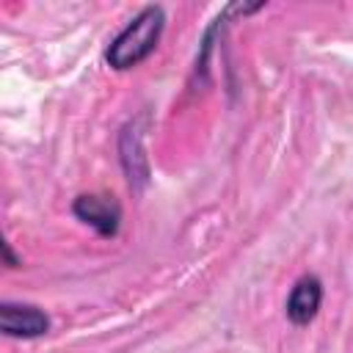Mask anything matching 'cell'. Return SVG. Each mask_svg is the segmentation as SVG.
Here are the masks:
<instances>
[{"label":"cell","mask_w":353,"mask_h":353,"mask_svg":"<svg viewBox=\"0 0 353 353\" xmlns=\"http://www.w3.org/2000/svg\"><path fill=\"white\" fill-rule=\"evenodd\" d=\"M163 8L160 6H146L108 47V63L113 69H132L138 66L160 41L163 33Z\"/></svg>","instance_id":"cell-1"},{"label":"cell","mask_w":353,"mask_h":353,"mask_svg":"<svg viewBox=\"0 0 353 353\" xmlns=\"http://www.w3.org/2000/svg\"><path fill=\"white\" fill-rule=\"evenodd\" d=\"M74 215L80 221H85L88 226H94L99 234L110 237L119 232V221H121V210L113 201V196H99V193H85L77 196L74 201Z\"/></svg>","instance_id":"cell-3"},{"label":"cell","mask_w":353,"mask_h":353,"mask_svg":"<svg viewBox=\"0 0 353 353\" xmlns=\"http://www.w3.org/2000/svg\"><path fill=\"white\" fill-rule=\"evenodd\" d=\"M320 301H323V284L317 276H303L295 281L290 298H287V317L295 323V325H306L314 320L317 309H320Z\"/></svg>","instance_id":"cell-4"},{"label":"cell","mask_w":353,"mask_h":353,"mask_svg":"<svg viewBox=\"0 0 353 353\" xmlns=\"http://www.w3.org/2000/svg\"><path fill=\"white\" fill-rule=\"evenodd\" d=\"M50 328V317L30 303H3L0 306V331L6 336H41Z\"/></svg>","instance_id":"cell-2"}]
</instances>
